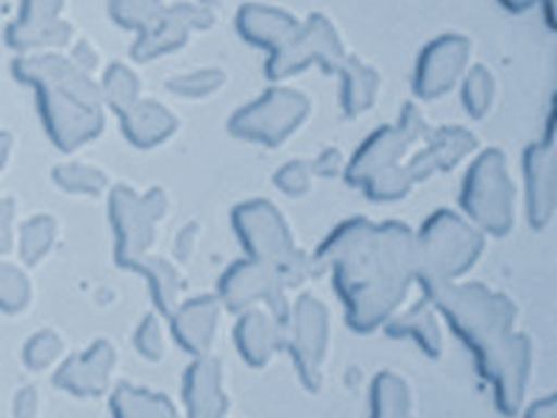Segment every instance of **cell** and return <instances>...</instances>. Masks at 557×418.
I'll return each mask as SVG.
<instances>
[{
	"mask_svg": "<svg viewBox=\"0 0 557 418\" xmlns=\"http://www.w3.org/2000/svg\"><path fill=\"white\" fill-rule=\"evenodd\" d=\"M67 59L76 64L78 70H84L87 76L96 78L98 73H101V53H98V48L89 42V39H84V37L73 39V42H70Z\"/></svg>",
	"mask_w": 557,
	"mask_h": 418,
	"instance_id": "cell-43",
	"label": "cell"
},
{
	"mask_svg": "<svg viewBox=\"0 0 557 418\" xmlns=\"http://www.w3.org/2000/svg\"><path fill=\"white\" fill-rule=\"evenodd\" d=\"M187 42H190V32L178 20H173L171 14H162V20H157L146 32L134 34L132 51L128 53H132V62L151 64L187 48Z\"/></svg>",
	"mask_w": 557,
	"mask_h": 418,
	"instance_id": "cell-29",
	"label": "cell"
},
{
	"mask_svg": "<svg viewBox=\"0 0 557 418\" xmlns=\"http://www.w3.org/2000/svg\"><path fill=\"white\" fill-rule=\"evenodd\" d=\"M312 176L315 179H343V168H346V157H343L341 148L326 146L310 159Z\"/></svg>",
	"mask_w": 557,
	"mask_h": 418,
	"instance_id": "cell-42",
	"label": "cell"
},
{
	"mask_svg": "<svg viewBox=\"0 0 557 418\" xmlns=\"http://www.w3.org/2000/svg\"><path fill=\"white\" fill-rule=\"evenodd\" d=\"M301 17L285 7H273L262 0H246L235 12V32L246 45L262 53L276 51L278 45H285L298 28Z\"/></svg>",
	"mask_w": 557,
	"mask_h": 418,
	"instance_id": "cell-21",
	"label": "cell"
},
{
	"mask_svg": "<svg viewBox=\"0 0 557 418\" xmlns=\"http://www.w3.org/2000/svg\"><path fill=\"white\" fill-rule=\"evenodd\" d=\"M98 93H101V103L107 112L114 118L132 109L134 103L143 98V78L132 64L112 62L101 70V76H96Z\"/></svg>",
	"mask_w": 557,
	"mask_h": 418,
	"instance_id": "cell-31",
	"label": "cell"
},
{
	"mask_svg": "<svg viewBox=\"0 0 557 418\" xmlns=\"http://www.w3.org/2000/svg\"><path fill=\"white\" fill-rule=\"evenodd\" d=\"M109 418H182L165 393L121 382L109 391Z\"/></svg>",
	"mask_w": 557,
	"mask_h": 418,
	"instance_id": "cell-27",
	"label": "cell"
},
{
	"mask_svg": "<svg viewBox=\"0 0 557 418\" xmlns=\"http://www.w3.org/2000/svg\"><path fill=\"white\" fill-rule=\"evenodd\" d=\"M128 271L137 273L146 282V291L151 296V310H157L162 318L171 316L173 307L184 298V276L176 262L168 260V257L146 254Z\"/></svg>",
	"mask_w": 557,
	"mask_h": 418,
	"instance_id": "cell-26",
	"label": "cell"
},
{
	"mask_svg": "<svg viewBox=\"0 0 557 418\" xmlns=\"http://www.w3.org/2000/svg\"><path fill=\"white\" fill-rule=\"evenodd\" d=\"M282 321L285 318L273 316L265 307L237 312L235 327H232V343L235 352L248 368L262 371L273 362V357L282 355Z\"/></svg>",
	"mask_w": 557,
	"mask_h": 418,
	"instance_id": "cell-20",
	"label": "cell"
},
{
	"mask_svg": "<svg viewBox=\"0 0 557 418\" xmlns=\"http://www.w3.org/2000/svg\"><path fill=\"white\" fill-rule=\"evenodd\" d=\"M485 235L449 207H437L412 229V285L421 298L432 302L435 293L455 285L480 266Z\"/></svg>",
	"mask_w": 557,
	"mask_h": 418,
	"instance_id": "cell-4",
	"label": "cell"
},
{
	"mask_svg": "<svg viewBox=\"0 0 557 418\" xmlns=\"http://www.w3.org/2000/svg\"><path fill=\"white\" fill-rule=\"evenodd\" d=\"M165 14L178 20L190 34L209 32L215 26V9L203 3V0H178V3H168Z\"/></svg>",
	"mask_w": 557,
	"mask_h": 418,
	"instance_id": "cell-41",
	"label": "cell"
},
{
	"mask_svg": "<svg viewBox=\"0 0 557 418\" xmlns=\"http://www.w3.org/2000/svg\"><path fill=\"white\" fill-rule=\"evenodd\" d=\"M14 418H37L39 416V393L37 388L23 385L12 399Z\"/></svg>",
	"mask_w": 557,
	"mask_h": 418,
	"instance_id": "cell-45",
	"label": "cell"
},
{
	"mask_svg": "<svg viewBox=\"0 0 557 418\" xmlns=\"http://www.w3.org/2000/svg\"><path fill=\"white\" fill-rule=\"evenodd\" d=\"M519 418H557V396L555 393H546V396H539V399L527 402L521 405V410L516 413Z\"/></svg>",
	"mask_w": 557,
	"mask_h": 418,
	"instance_id": "cell-46",
	"label": "cell"
},
{
	"mask_svg": "<svg viewBox=\"0 0 557 418\" xmlns=\"http://www.w3.org/2000/svg\"><path fill=\"white\" fill-rule=\"evenodd\" d=\"M51 182L59 193L78 198H101L112 187L107 171H101L92 162H76V159L59 162L51 171Z\"/></svg>",
	"mask_w": 557,
	"mask_h": 418,
	"instance_id": "cell-32",
	"label": "cell"
},
{
	"mask_svg": "<svg viewBox=\"0 0 557 418\" xmlns=\"http://www.w3.org/2000/svg\"><path fill=\"white\" fill-rule=\"evenodd\" d=\"M330 310L315 293H298L287 305L282 321V352L287 355L298 385L305 391L318 393L326 374V357H330Z\"/></svg>",
	"mask_w": 557,
	"mask_h": 418,
	"instance_id": "cell-9",
	"label": "cell"
},
{
	"mask_svg": "<svg viewBox=\"0 0 557 418\" xmlns=\"http://www.w3.org/2000/svg\"><path fill=\"white\" fill-rule=\"evenodd\" d=\"M226 70L223 67H196L173 73L165 82L168 96L178 101H207L226 87Z\"/></svg>",
	"mask_w": 557,
	"mask_h": 418,
	"instance_id": "cell-34",
	"label": "cell"
},
{
	"mask_svg": "<svg viewBox=\"0 0 557 418\" xmlns=\"http://www.w3.org/2000/svg\"><path fill=\"white\" fill-rule=\"evenodd\" d=\"M366 418H412V391L396 371H376L368 382Z\"/></svg>",
	"mask_w": 557,
	"mask_h": 418,
	"instance_id": "cell-28",
	"label": "cell"
},
{
	"mask_svg": "<svg viewBox=\"0 0 557 418\" xmlns=\"http://www.w3.org/2000/svg\"><path fill=\"white\" fill-rule=\"evenodd\" d=\"M412 151V143L405 137L396 123H385V126L374 128L371 134L360 139V146L346 157V168H343V182L351 190H360L362 184L371 176L391 165H399L401 159Z\"/></svg>",
	"mask_w": 557,
	"mask_h": 418,
	"instance_id": "cell-19",
	"label": "cell"
},
{
	"mask_svg": "<svg viewBox=\"0 0 557 418\" xmlns=\"http://www.w3.org/2000/svg\"><path fill=\"white\" fill-rule=\"evenodd\" d=\"M382 332H385L391 341L412 343V346L421 352L430 360H437L444 355V321L437 316V310L432 307V302L418 296L412 305H401L399 310L393 312L385 323H382Z\"/></svg>",
	"mask_w": 557,
	"mask_h": 418,
	"instance_id": "cell-23",
	"label": "cell"
},
{
	"mask_svg": "<svg viewBox=\"0 0 557 418\" xmlns=\"http://www.w3.org/2000/svg\"><path fill=\"white\" fill-rule=\"evenodd\" d=\"M412 190H416V182H412L410 173H407L405 159H401L399 165H391V168H385V171L376 173V176H371L360 187L362 196L374 204L405 201Z\"/></svg>",
	"mask_w": 557,
	"mask_h": 418,
	"instance_id": "cell-36",
	"label": "cell"
},
{
	"mask_svg": "<svg viewBox=\"0 0 557 418\" xmlns=\"http://www.w3.org/2000/svg\"><path fill=\"white\" fill-rule=\"evenodd\" d=\"M59 241V221L53 216H32L23 221V226L17 229L14 235V243H17L20 260L26 266H39V262L53 251Z\"/></svg>",
	"mask_w": 557,
	"mask_h": 418,
	"instance_id": "cell-33",
	"label": "cell"
},
{
	"mask_svg": "<svg viewBox=\"0 0 557 418\" xmlns=\"http://www.w3.org/2000/svg\"><path fill=\"white\" fill-rule=\"evenodd\" d=\"M310 114L312 101L307 93L287 84H268L260 96L228 114L226 132L246 146L276 151L307 126Z\"/></svg>",
	"mask_w": 557,
	"mask_h": 418,
	"instance_id": "cell-7",
	"label": "cell"
},
{
	"mask_svg": "<svg viewBox=\"0 0 557 418\" xmlns=\"http://www.w3.org/2000/svg\"><path fill=\"white\" fill-rule=\"evenodd\" d=\"M165 0H109L107 14L121 32L139 34L165 14Z\"/></svg>",
	"mask_w": 557,
	"mask_h": 418,
	"instance_id": "cell-35",
	"label": "cell"
},
{
	"mask_svg": "<svg viewBox=\"0 0 557 418\" xmlns=\"http://www.w3.org/2000/svg\"><path fill=\"white\" fill-rule=\"evenodd\" d=\"M12 78L34 93L45 137L62 153L96 143L107 128L98 82L70 62L67 53H28L12 62Z\"/></svg>",
	"mask_w": 557,
	"mask_h": 418,
	"instance_id": "cell-2",
	"label": "cell"
},
{
	"mask_svg": "<svg viewBox=\"0 0 557 418\" xmlns=\"http://www.w3.org/2000/svg\"><path fill=\"white\" fill-rule=\"evenodd\" d=\"M480 151V137L466 126H435L426 128L424 139L405 157V168L418 184L430 182L437 173H451L466 165Z\"/></svg>",
	"mask_w": 557,
	"mask_h": 418,
	"instance_id": "cell-15",
	"label": "cell"
},
{
	"mask_svg": "<svg viewBox=\"0 0 557 418\" xmlns=\"http://www.w3.org/2000/svg\"><path fill=\"white\" fill-rule=\"evenodd\" d=\"M14 201L12 198H0V254H9L14 246Z\"/></svg>",
	"mask_w": 557,
	"mask_h": 418,
	"instance_id": "cell-47",
	"label": "cell"
},
{
	"mask_svg": "<svg viewBox=\"0 0 557 418\" xmlns=\"http://www.w3.org/2000/svg\"><path fill=\"white\" fill-rule=\"evenodd\" d=\"M474 42L466 34L446 32L418 51L410 73V93L416 103H432L451 96L460 84L462 73L469 70Z\"/></svg>",
	"mask_w": 557,
	"mask_h": 418,
	"instance_id": "cell-11",
	"label": "cell"
},
{
	"mask_svg": "<svg viewBox=\"0 0 557 418\" xmlns=\"http://www.w3.org/2000/svg\"><path fill=\"white\" fill-rule=\"evenodd\" d=\"M117 126L134 151H153L176 137L178 118L168 103L143 96L132 109L117 114Z\"/></svg>",
	"mask_w": 557,
	"mask_h": 418,
	"instance_id": "cell-24",
	"label": "cell"
},
{
	"mask_svg": "<svg viewBox=\"0 0 557 418\" xmlns=\"http://www.w3.org/2000/svg\"><path fill=\"white\" fill-rule=\"evenodd\" d=\"M12 151H14V137L9 132H0V171L7 168Z\"/></svg>",
	"mask_w": 557,
	"mask_h": 418,
	"instance_id": "cell-50",
	"label": "cell"
},
{
	"mask_svg": "<svg viewBox=\"0 0 557 418\" xmlns=\"http://www.w3.org/2000/svg\"><path fill=\"white\" fill-rule=\"evenodd\" d=\"M117 366V348L109 337L89 341L76 355L62 357L53 366V388L73 396V399H101L112 391V374Z\"/></svg>",
	"mask_w": 557,
	"mask_h": 418,
	"instance_id": "cell-14",
	"label": "cell"
},
{
	"mask_svg": "<svg viewBox=\"0 0 557 418\" xmlns=\"http://www.w3.org/2000/svg\"><path fill=\"white\" fill-rule=\"evenodd\" d=\"M312 182L315 176H312L310 159H287L271 176L273 187L287 198H305L312 190Z\"/></svg>",
	"mask_w": 557,
	"mask_h": 418,
	"instance_id": "cell-40",
	"label": "cell"
},
{
	"mask_svg": "<svg viewBox=\"0 0 557 418\" xmlns=\"http://www.w3.org/2000/svg\"><path fill=\"white\" fill-rule=\"evenodd\" d=\"M215 298L221 302L223 312H232V316L265 307L273 316L285 318L287 305H290L285 282L248 257H237L223 268L215 282Z\"/></svg>",
	"mask_w": 557,
	"mask_h": 418,
	"instance_id": "cell-12",
	"label": "cell"
},
{
	"mask_svg": "<svg viewBox=\"0 0 557 418\" xmlns=\"http://www.w3.org/2000/svg\"><path fill=\"white\" fill-rule=\"evenodd\" d=\"M521 207L532 232H544L555 221L557 209V153L555 146L530 143L521 151Z\"/></svg>",
	"mask_w": 557,
	"mask_h": 418,
	"instance_id": "cell-16",
	"label": "cell"
},
{
	"mask_svg": "<svg viewBox=\"0 0 557 418\" xmlns=\"http://www.w3.org/2000/svg\"><path fill=\"white\" fill-rule=\"evenodd\" d=\"M337 78V109L343 118L355 121L376 107L382 89V76L374 64L362 62L355 53H346L335 73Z\"/></svg>",
	"mask_w": 557,
	"mask_h": 418,
	"instance_id": "cell-25",
	"label": "cell"
},
{
	"mask_svg": "<svg viewBox=\"0 0 557 418\" xmlns=\"http://www.w3.org/2000/svg\"><path fill=\"white\" fill-rule=\"evenodd\" d=\"M64 0H20L17 17L7 26V45L17 57L62 51L73 42V26L62 17Z\"/></svg>",
	"mask_w": 557,
	"mask_h": 418,
	"instance_id": "cell-13",
	"label": "cell"
},
{
	"mask_svg": "<svg viewBox=\"0 0 557 418\" xmlns=\"http://www.w3.org/2000/svg\"><path fill=\"white\" fill-rule=\"evenodd\" d=\"M499 3L502 12L507 14H524L530 12V9H539L544 0H496Z\"/></svg>",
	"mask_w": 557,
	"mask_h": 418,
	"instance_id": "cell-49",
	"label": "cell"
},
{
	"mask_svg": "<svg viewBox=\"0 0 557 418\" xmlns=\"http://www.w3.org/2000/svg\"><path fill=\"white\" fill-rule=\"evenodd\" d=\"M457 212L485 237H507L519 218V187L505 151L480 148L466 162L457 190Z\"/></svg>",
	"mask_w": 557,
	"mask_h": 418,
	"instance_id": "cell-6",
	"label": "cell"
},
{
	"mask_svg": "<svg viewBox=\"0 0 557 418\" xmlns=\"http://www.w3.org/2000/svg\"><path fill=\"white\" fill-rule=\"evenodd\" d=\"M223 307L215 298V293H196L184 296L171 316L165 318L168 337L176 343L178 352L187 357H203L212 352L218 327H221Z\"/></svg>",
	"mask_w": 557,
	"mask_h": 418,
	"instance_id": "cell-17",
	"label": "cell"
},
{
	"mask_svg": "<svg viewBox=\"0 0 557 418\" xmlns=\"http://www.w3.org/2000/svg\"><path fill=\"white\" fill-rule=\"evenodd\" d=\"M132 348L137 352L139 360L146 362H162L168 352V327L165 318L157 310H148L139 318L137 327L132 332Z\"/></svg>",
	"mask_w": 557,
	"mask_h": 418,
	"instance_id": "cell-37",
	"label": "cell"
},
{
	"mask_svg": "<svg viewBox=\"0 0 557 418\" xmlns=\"http://www.w3.org/2000/svg\"><path fill=\"white\" fill-rule=\"evenodd\" d=\"M532 377V337L519 330L513 346L507 352L505 362L494 371V377L485 382L491 391V405L499 416L516 418L527 396V385Z\"/></svg>",
	"mask_w": 557,
	"mask_h": 418,
	"instance_id": "cell-22",
	"label": "cell"
},
{
	"mask_svg": "<svg viewBox=\"0 0 557 418\" xmlns=\"http://www.w3.org/2000/svg\"><path fill=\"white\" fill-rule=\"evenodd\" d=\"M457 98H460L462 112L469 114L471 121H485L487 114L494 112L496 98H499V82L496 73L487 64L476 62L469 64L457 84Z\"/></svg>",
	"mask_w": 557,
	"mask_h": 418,
	"instance_id": "cell-30",
	"label": "cell"
},
{
	"mask_svg": "<svg viewBox=\"0 0 557 418\" xmlns=\"http://www.w3.org/2000/svg\"><path fill=\"white\" fill-rule=\"evenodd\" d=\"M228 229L240 243L243 257L276 273L287 291H298L312 276L310 254L301 251L285 212L271 198L237 201L228 212Z\"/></svg>",
	"mask_w": 557,
	"mask_h": 418,
	"instance_id": "cell-5",
	"label": "cell"
},
{
	"mask_svg": "<svg viewBox=\"0 0 557 418\" xmlns=\"http://www.w3.org/2000/svg\"><path fill=\"white\" fill-rule=\"evenodd\" d=\"M64 357V337L57 330H37L23 343V362L28 371H48Z\"/></svg>",
	"mask_w": 557,
	"mask_h": 418,
	"instance_id": "cell-39",
	"label": "cell"
},
{
	"mask_svg": "<svg viewBox=\"0 0 557 418\" xmlns=\"http://www.w3.org/2000/svg\"><path fill=\"white\" fill-rule=\"evenodd\" d=\"M34 298L32 279L20 271L17 266L0 260V312L7 316H20L26 312Z\"/></svg>",
	"mask_w": 557,
	"mask_h": 418,
	"instance_id": "cell-38",
	"label": "cell"
},
{
	"mask_svg": "<svg viewBox=\"0 0 557 418\" xmlns=\"http://www.w3.org/2000/svg\"><path fill=\"white\" fill-rule=\"evenodd\" d=\"M555 118H557V101L555 96H549V103H546V114H544V134H541L539 143L544 146H555Z\"/></svg>",
	"mask_w": 557,
	"mask_h": 418,
	"instance_id": "cell-48",
	"label": "cell"
},
{
	"mask_svg": "<svg viewBox=\"0 0 557 418\" xmlns=\"http://www.w3.org/2000/svg\"><path fill=\"white\" fill-rule=\"evenodd\" d=\"M171 198L153 184L137 193L132 184H112L107 193V221L112 232V260L121 271H128L157 243L159 223L168 218Z\"/></svg>",
	"mask_w": 557,
	"mask_h": 418,
	"instance_id": "cell-8",
	"label": "cell"
},
{
	"mask_svg": "<svg viewBox=\"0 0 557 418\" xmlns=\"http://www.w3.org/2000/svg\"><path fill=\"white\" fill-rule=\"evenodd\" d=\"M196 243H198V223H184L182 229L176 232V241H173V257L171 260L176 266H184V262H190L193 251H196Z\"/></svg>",
	"mask_w": 557,
	"mask_h": 418,
	"instance_id": "cell-44",
	"label": "cell"
},
{
	"mask_svg": "<svg viewBox=\"0 0 557 418\" xmlns=\"http://www.w3.org/2000/svg\"><path fill=\"white\" fill-rule=\"evenodd\" d=\"M432 307L471 355L474 374L482 382L491 380L519 335V305L485 282L460 279L435 293Z\"/></svg>",
	"mask_w": 557,
	"mask_h": 418,
	"instance_id": "cell-3",
	"label": "cell"
},
{
	"mask_svg": "<svg viewBox=\"0 0 557 418\" xmlns=\"http://www.w3.org/2000/svg\"><path fill=\"white\" fill-rule=\"evenodd\" d=\"M346 53V42L332 17L323 12H310L285 45L265 53L262 73L268 84H285L310 67H318L323 76H335Z\"/></svg>",
	"mask_w": 557,
	"mask_h": 418,
	"instance_id": "cell-10",
	"label": "cell"
},
{
	"mask_svg": "<svg viewBox=\"0 0 557 418\" xmlns=\"http://www.w3.org/2000/svg\"><path fill=\"white\" fill-rule=\"evenodd\" d=\"M310 266L312 273H330L348 330L357 335L380 332L410 298L412 226L399 218L351 216L318 241Z\"/></svg>",
	"mask_w": 557,
	"mask_h": 418,
	"instance_id": "cell-1",
	"label": "cell"
},
{
	"mask_svg": "<svg viewBox=\"0 0 557 418\" xmlns=\"http://www.w3.org/2000/svg\"><path fill=\"white\" fill-rule=\"evenodd\" d=\"M178 413L182 418H226L228 393L223 385V366L218 357H190L178 380Z\"/></svg>",
	"mask_w": 557,
	"mask_h": 418,
	"instance_id": "cell-18",
	"label": "cell"
}]
</instances>
